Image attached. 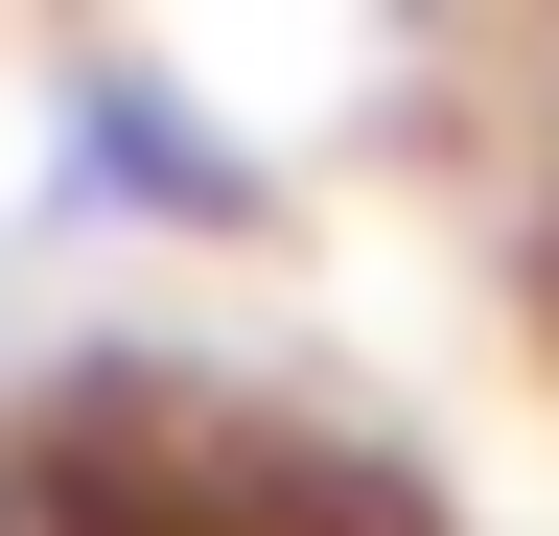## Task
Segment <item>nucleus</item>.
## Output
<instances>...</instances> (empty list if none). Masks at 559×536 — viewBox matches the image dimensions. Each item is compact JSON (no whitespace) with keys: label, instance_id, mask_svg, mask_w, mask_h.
I'll list each match as a JSON object with an SVG mask.
<instances>
[{"label":"nucleus","instance_id":"obj_1","mask_svg":"<svg viewBox=\"0 0 559 536\" xmlns=\"http://www.w3.org/2000/svg\"><path fill=\"white\" fill-rule=\"evenodd\" d=\"M70 187H94V211H164V234H234V164L187 141L164 71H94V94H70Z\"/></svg>","mask_w":559,"mask_h":536}]
</instances>
